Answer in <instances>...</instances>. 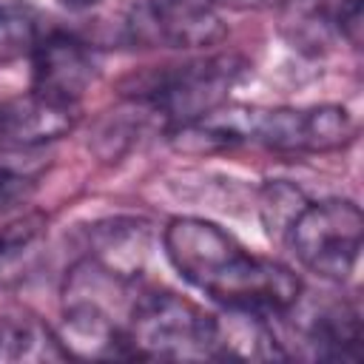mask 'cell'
<instances>
[{"label":"cell","instance_id":"obj_1","mask_svg":"<svg viewBox=\"0 0 364 364\" xmlns=\"http://www.w3.org/2000/svg\"><path fill=\"white\" fill-rule=\"evenodd\" d=\"M162 242L176 273L222 307H247L267 316L290 313L299 304L301 282L287 264L245 250L208 219H171Z\"/></svg>","mask_w":364,"mask_h":364},{"label":"cell","instance_id":"obj_2","mask_svg":"<svg viewBox=\"0 0 364 364\" xmlns=\"http://www.w3.org/2000/svg\"><path fill=\"white\" fill-rule=\"evenodd\" d=\"M216 148L262 145L282 154H324L355 139V122L341 105L316 108H256L219 105L205 117Z\"/></svg>","mask_w":364,"mask_h":364},{"label":"cell","instance_id":"obj_3","mask_svg":"<svg viewBox=\"0 0 364 364\" xmlns=\"http://www.w3.org/2000/svg\"><path fill=\"white\" fill-rule=\"evenodd\" d=\"M122 344L131 358H210V313L171 290H145L134 299Z\"/></svg>","mask_w":364,"mask_h":364},{"label":"cell","instance_id":"obj_4","mask_svg":"<svg viewBox=\"0 0 364 364\" xmlns=\"http://www.w3.org/2000/svg\"><path fill=\"white\" fill-rule=\"evenodd\" d=\"M247 63L236 54H216L159 71L134 91V100L145 102L162 125H182L205 117L228 102L230 88L242 80Z\"/></svg>","mask_w":364,"mask_h":364},{"label":"cell","instance_id":"obj_5","mask_svg":"<svg viewBox=\"0 0 364 364\" xmlns=\"http://www.w3.org/2000/svg\"><path fill=\"white\" fill-rule=\"evenodd\" d=\"M364 216L350 199L307 202L284 233L296 259L327 282H344L361 250Z\"/></svg>","mask_w":364,"mask_h":364},{"label":"cell","instance_id":"obj_6","mask_svg":"<svg viewBox=\"0 0 364 364\" xmlns=\"http://www.w3.org/2000/svg\"><path fill=\"white\" fill-rule=\"evenodd\" d=\"M128 28L142 46L205 48L225 37V23L210 0H142Z\"/></svg>","mask_w":364,"mask_h":364},{"label":"cell","instance_id":"obj_7","mask_svg":"<svg viewBox=\"0 0 364 364\" xmlns=\"http://www.w3.org/2000/svg\"><path fill=\"white\" fill-rule=\"evenodd\" d=\"M94 74L97 63L91 51L68 34L54 31L40 37L31 48V91L37 97L77 108Z\"/></svg>","mask_w":364,"mask_h":364},{"label":"cell","instance_id":"obj_8","mask_svg":"<svg viewBox=\"0 0 364 364\" xmlns=\"http://www.w3.org/2000/svg\"><path fill=\"white\" fill-rule=\"evenodd\" d=\"M77 122V108L37 97H14L0 102V151H28L68 134Z\"/></svg>","mask_w":364,"mask_h":364},{"label":"cell","instance_id":"obj_9","mask_svg":"<svg viewBox=\"0 0 364 364\" xmlns=\"http://www.w3.org/2000/svg\"><path fill=\"white\" fill-rule=\"evenodd\" d=\"M290 353L282 347L270 321L259 310L225 307L210 313V358L236 361H284Z\"/></svg>","mask_w":364,"mask_h":364},{"label":"cell","instance_id":"obj_10","mask_svg":"<svg viewBox=\"0 0 364 364\" xmlns=\"http://www.w3.org/2000/svg\"><path fill=\"white\" fill-rule=\"evenodd\" d=\"M71 358L60 336L31 313H0V364Z\"/></svg>","mask_w":364,"mask_h":364},{"label":"cell","instance_id":"obj_11","mask_svg":"<svg viewBox=\"0 0 364 364\" xmlns=\"http://www.w3.org/2000/svg\"><path fill=\"white\" fill-rule=\"evenodd\" d=\"M304 344L313 350V358L324 361H358L361 347V321L353 304H327L318 307L304 324Z\"/></svg>","mask_w":364,"mask_h":364},{"label":"cell","instance_id":"obj_12","mask_svg":"<svg viewBox=\"0 0 364 364\" xmlns=\"http://www.w3.org/2000/svg\"><path fill=\"white\" fill-rule=\"evenodd\" d=\"M307 205L304 193L290 182H267L259 196V213L264 222V230L276 239H284L287 228L299 216V210Z\"/></svg>","mask_w":364,"mask_h":364},{"label":"cell","instance_id":"obj_13","mask_svg":"<svg viewBox=\"0 0 364 364\" xmlns=\"http://www.w3.org/2000/svg\"><path fill=\"white\" fill-rule=\"evenodd\" d=\"M43 228H46V219L40 213H28L0 230V276H6L9 267H14L26 256H31L34 245L43 236Z\"/></svg>","mask_w":364,"mask_h":364},{"label":"cell","instance_id":"obj_14","mask_svg":"<svg viewBox=\"0 0 364 364\" xmlns=\"http://www.w3.org/2000/svg\"><path fill=\"white\" fill-rule=\"evenodd\" d=\"M37 171L20 165V162H0V216L28 202V196L37 188Z\"/></svg>","mask_w":364,"mask_h":364},{"label":"cell","instance_id":"obj_15","mask_svg":"<svg viewBox=\"0 0 364 364\" xmlns=\"http://www.w3.org/2000/svg\"><path fill=\"white\" fill-rule=\"evenodd\" d=\"M37 28L28 11L0 6V51H20L26 46L34 48L37 43Z\"/></svg>","mask_w":364,"mask_h":364},{"label":"cell","instance_id":"obj_16","mask_svg":"<svg viewBox=\"0 0 364 364\" xmlns=\"http://www.w3.org/2000/svg\"><path fill=\"white\" fill-rule=\"evenodd\" d=\"M336 26H338L341 37L358 48V43H361V0H344L336 11Z\"/></svg>","mask_w":364,"mask_h":364},{"label":"cell","instance_id":"obj_17","mask_svg":"<svg viewBox=\"0 0 364 364\" xmlns=\"http://www.w3.org/2000/svg\"><path fill=\"white\" fill-rule=\"evenodd\" d=\"M213 6L222 3V6H230V9H264V6H273V3H284V0H210Z\"/></svg>","mask_w":364,"mask_h":364},{"label":"cell","instance_id":"obj_18","mask_svg":"<svg viewBox=\"0 0 364 364\" xmlns=\"http://www.w3.org/2000/svg\"><path fill=\"white\" fill-rule=\"evenodd\" d=\"M65 9H74V11H82V9H91V6H97L100 0H60Z\"/></svg>","mask_w":364,"mask_h":364}]
</instances>
